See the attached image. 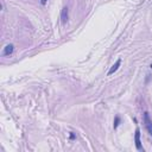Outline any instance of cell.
Listing matches in <instances>:
<instances>
[{"label": "cell", "mask_w": 152, "mask_h": 152, "mask_svg": "<svg viewBox=\"0 0 152 152\" xmlns=\"http://www.w3.org/2000/svg\"><path fill=\"white\" fill-rule=\"evenodd\" d=\"M120 64H121V59H118L117 62H115V64H113V66H112V68L109 69V71H108V75H112V74H114L115 71H117V70L119 69Z\"/></svg>", "instance_id": "5"}, {"label": "cell", "mask_w": 152, "mask_h": 152, "mask_svg": "<svg viewBox=\"0 0 152 152\" xmlns=\"http://www.w3.org/2000/svg\"><path fill=\"white\" fill-rule=\"evenodd\" d=\"M134 141H136V147L139 151H143V146H141V141H140V130L137 128L136 130V134H134Z\"/></svg>", "instance_id": "2"}, {"label": "cell", "mask_w": 152, "mask_h": 152, "mask_svg": "<svg viewBox=\"0 0 152 152\" xmlns=\"http://www.w3.org/2000/svg\"><path fill=\"white\" fill-rule=\"evenodd\" d=\"M47 3H48V0H41V4H42L43 6H44V5H45Z\"/></svg>", "instance_id": "7"}, {"label": "cell", "mask_w": 152, "mask_h": 152, "mask_svg": "<svg viewBox=\"0 0 152 152\" xmlns=\"http://www.w3.org/2000/svg\"><path fill=\"white\" fill-rule=\"evenodd\" d=\"M14 51V47H13V44H7V45L4 48V51H3V55L4 56H10L12 55Z\"/></svg>", "instance_id": "4"}, {"label": "cell", "mask_w": 152, "mask_h": 152, "mask_svg": "<svg viewBox=\"0 0 152 152\" xmlns=\"http://www.w3.org/2000/svg\"><path fill=\"white\" fill-rule=\"evenodd\" d=\"M120 125V117H115V120H114V128H118V126Z\"/></svg>", "instance_id": "6"}, {"label": "cell", "mask_w": 152, "mask_h": 152, "mask_svg": "<svg viewBox=\"0 0 152 152\" xmlns=\"http://www.w3.org/2000/svg\"><path fill=\"white\" fill-rule=\"evenodd\" d=\"M143 119H144V124H145L147 133L152 137V120L150 119V115H149L147 112H144V114H143Z\"/></svg>", "instance_id": "1"}, {"label": "cell", "mask_w": 152, "mask_h": 152, "mask_svg": "<svg viewBox=\"0 0 152 152\" xmlns=\"http://www.w3.org/2000/svg\"><path fill=\"white\" fill-rule=\"evenodd\" d=\"M68 18H69V10L68 7H63L61 11V20L63 24H66L68 22Z\"/></svg>", "instance_id": "3"}, {"label": "cell", "mask_w": 152, "mask_h": 152, "mask_svg": "<svg viewBox=\"0 0 152 152\" xmlns=\"http://www.w3.org/2000/svg\"><path fill=\"white\" fill-rule=\"evenodd\" d=\"M150 68H151V69H152V64H151V66H150Z\"/></svg>", "instance_id": "8"}]
</instances>
